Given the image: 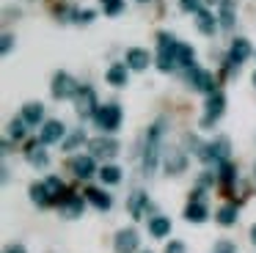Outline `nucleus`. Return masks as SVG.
I'll return each mask as SVG.
<instances>
[{
    "mask_svg": "<svg viewBox=\"0 0 256 253\" xmlns=\"http://www.w3.org/2000/svg\"><path fill=\"white\" fill-rule=\"evenodd\" d=\"M166 132H168V118L166 116H157L149 124L146 138H144V152H140V174L144 176H152L157 170V165L162 162V152H166L162 140H166Z\"/></svg>",
    "mask_w": 256,
    "mask_h": 253,
    "instance_id": "obj_1",
    "label": "nucleus"
},
{
    "mask_svg": "<svg viewBox=\"0 0 256 253\" xmlns=\"http://www.w3.org/2000/svg\"><path fill=\"white\" fill-rule=\"evenodd\" d=\"M176 50H179V38L174 36V33H168V30L157 33V58H154V64H157V69H160L162 74L179 69Z\"/></svg>",
    "mask_w": 256,
    "mask_h": 253,
    "instance_id": "obj_2",
    "label": "nucleus"
},
{
    "mask_svg": "<svg viewBox=\"0 0 256 253\" xmlns=\"http://www.w3.org/2000/svg\"><path fill=\"white\" fill-rule=\"evenodd\" d=\"M122 124H124V110L118 102H105V104H100V110L94 113V126L100 132H105V135L118 132Z\"/></svg>",
    "mask_w": 256,
    "mask_h": 253,
    "instance_id": "obj_3",
    "label": "nucleus"
},
{
    "mask_svg": "<svg viewBox=\"0 0 256 253\" xmlns=\"http://www.w3.org/2000/svg\"><path fill=\"white\" fill-rule=\"evenodd\" d=\"M198 160L204 165H220V162H226V160H232V140H228L226 135H218V138H212V140H206L204 143V148H201V154H198Z\"/></svg>",
    "mask_w": 256,
    "mask_h": 253,
    "instance_id": "obj_4",
    "label": "nucleus"
},
{
    "mask_svg": "<svg viewBox=\"0 0 256 253\" xmlns=\"http://www.w3.org/2000/svg\"><path fill=\"white\" fill-rule=\"evenodd\" d=\"M223 113H226V94L218 88V91L206 94V102H204V116L198 118V126L201 130H212V126L218 124V121L223 118Z\"/></svg>",
    "mask_w": 256,
    "mask_h": 253,
    "instance_id": "obj_5",
    "label": "nucleus"
},
{
    "mask_svg": "<svg viewBox=\"0 0 256 253\" xmlns=\"http://www.w3.org/2000/svg\"><path fill=\"white\" fill-rule=\"evenodd\" d=\"M78 91H80V82L74 80L69 72H56L52 74V80H50V94H52V99H58V102H64V99H74L78 96Z\"/></svg>",
    "mask_w": 256,
    "mask_h": 253,
    "instance_id": "obj_6",
    "label": "nucleus"
},
{
    "mask_svg": "<svg viewBox=\"0 0 256 253\" xmlns=\"http://www.w3.org/2000/svg\"><path fill=\"white\" fill-rule=\"evenodd\" d=\"M74 102V113L80 116L83 121H94V113L100 110V99H96V91L91 86H80L78 96L72 99Z\"/></svg>",
    "mask_w": 256,
    "mask_h": 253,
    "instance_id": "obj_7",
    "label": "nucleus"
},
{
    "mask_svg": "<svg viewBox=\"0 0 256 253\" xmlns=\"http://www.w3.org/2000/svg\"><path fill=\"white\" fill-rule=\"evenodd\" d=\"M184 80H188L190 88H196V91H201V94L218 91V82H215V77H212V72L201 69L198 64H193V66H188V69H184Z\"/></svg>",
    "mask_w": 256,
    "mask_h": 253,
    "instance_id": "obj_8",
    "label": "nucleus"
},
{
    "mask_svg": "<svg viewBox=\"0 0 256 253\" xmlns=\"http://www.w3.org/2000/svg\"><path fill=\"white\" fill-rule=\"evenodd\" d=\"M118 152H122V143L113 135H100L88 140V154L94 160H113V157H118Z\"/></svg>",
    "mask_w": 256,
    "mask_h": 253,
    "instance_id": "obj_9",
    "label": "nucleus"
},
{
    "mask_svg": "<svg viewBox=\"0 0 256 253\" xmlns=\"http://www.w3.org/2000/svg\"><path fill=\"white\" fill-rule=\"evenodd\" d=\"M188 152L179 146H168L166 152H162V170H166V176H182L184 170H188Z\"/></svg>",
    "mask_w": 256,
    "mask_h": 253,
    "instance_id": "obj_10",
    "label": "nucleus"
},
{
    "mask_svg": "<svg viewBox=\"0 0 256 253\" xmlns=\"http://www.w3.org/2000/svg\"><path fill=\"white\" fill-rule=\"evenodd\" d=\"M86 196H78V192H66V196L58 201V214L64 220H80L86 212Z\"/></svg>",
    "mask_w": 256,
    "mask_h": 253,
    "instance_id": "obj_11",
    "label": "nucleus"
},
{
    "mask_svg": "<svg viewBox=\"0 0 256 253\" xmlns=\"http://www.w3.org/2000/svg\"><path fill=\"white\" fill-rule=\"evenodd\" d=\"M138 248H140V234L132 228V226L118 228L116 234H113V250L116 253H135Z\"/></svg>",
    "mask_w": 256,
    "mask_h": 253,
    "instance_id": "obj_12",
    "label": "nucleus"
},
{
    "mask_svg": "<svg viewBox=\"0 0 256 253\" xmlns=\"http://www.w3.org/2000/svg\"><path fill=\"white\" fill-rule=\"evenodd\" d=\"M69 170L83 182H88L91 176L100 174V170H96V160L91 157V154H74V157L69 160Z\"/></svg>",
    "mask_w": 256,
    "mask_h": 253,
    "instance_id": "obj_13",
    "label": "nucleus"
},
{
    "mask_svg": "<svg viewBox=\"0 0 256 253\" xmlns=\"http://www.w3.org/2000/svg\"><path fill=\"white\" fill-rule=\"evenodd\" d=\"M152 201H149V192L146 190H132L130 192V198H127V212H130V218L132 220H140V218H146V212H152Z\"/></svg>",
    "mask_w": 256,
    "mask_h": 253,
    "instance_id": "obj_14",
    "label": "nucleus"
},
{
    "mask_svg": "<svg viewBox=\"0 0 256 253\" xmlns=\"http://www.w3.org/2000/svg\"><path fill=\"white\" fill-rule=\"evenodd\" d=\"M254 55V47H250V42L248 38H242V36H237V38H232V44H228V55H226V60L237 69V66H242L245 60Z\"/></svg>",
    "mask_w": 256,
    "mask_h": 253,
    "instance_id": "obj_15",
    "label": "nucleus"
},
{
    "mask_svg": "<svg viewBox=\"0 0 256 253\" xmlns=\"http://www.w3.org/2000/svg\"><path fill=\"white\" fill-rule=\"evenodd\" d=\"M25 160H28L34 168H47V165H50V154H47V146L42 143V138L25 143Z\"/></svg>",
    "mask_w": 256,
    "mask_h": 253,
    "instance_id": "obj_16",
    "label": "nucleus"
},
{
    "mask_svg": "<svg viewBox=\"0 0 256 253\" xmlns=\"http://www.w3.org/2000/svg\"><path fill=\"white\" fill-rule=\"evenodd\" d=\"M42 143L44 146H56V143H64V138H66V126H64V121L58 118H50L42 124V132H39Z\"/></svg>",
    "mask_w": 256,
    "mask_h": 253,
    "instance_id": "obj_17",
    "label": "nucleus"
},
{
    "mask_svg": "<svg viewBox=\"0 0 256 253\" xmlns=\"http://www.w3.org/2000/svg\"><path fill=\"white\" fill-rule=\"evenodd\" d=\"M83 196H86V201H88L94 209H100V212H110V206H113V196H110V192L100 190V187H86Z\"/></svg>",
    "mask_w": 256,
    "mask_h": 253,
    "instance_id": "obj_18",
    "label": "nucleus"
},
{
    "mask_svg": "<svg viewBox=\"0 0 256 253\" xmlns=\"http://www.w3.org/2000/svg\"><path fill=\"white\" fill-rule=\"evenodd\" d=\"M218 22H220L223 30H234V25H237V3L234 0L218 3Z\"/></svg>",
    "mask_w": 256,
    "mask_h": 253,
    "instance_id": "obj_19",
    "label": "nucleus"
},
{
    "mask_svg": "<svg viewBox=\"0 0 256 253\" xmlns=\"http://www.w3.org/2000/svg\"><path fill=\"white\" fill-rule=\"evenodd\" d=\"M218 28H220V22H218V16L212 14L210 8H201L198 14H196V30H198L201 36H215Z\"/></svg>",
    "mask_w": 256,
    "mask_h": 253,
    "instance_id": "obj_20",
    "label": "nucleus"
},
{
    "mask_svg": "<svg viewBox=\"0 0 256 253\" xmlns=\"http://www.w3.org/2000/svg\"><path fill=\"white\" fill-rule=\"evenodd\" d=\"M105 80H108V86H113V88H124V86L130 82V66H127V64H113V66H108Z\"/></svg>",
    "mask_w": 256,
    "mask_h": 253,
    "instance_id": "obj_21",
    "label": "nucleus"
},
{
    "mask_svg": "<svg viewBox=\"0 0 256 253\" xmlns=\"http://www.w3.org/2000/svg\"><path fill=\"white\" fill-rule=\"evenodd\" d=\"M182 214L188 223H206L210 220V206H206V201H188Z\"/></svg>",
    "mask_w": 256,
    "mask_h": 253,
    "instance_id": "obj_22",
    "label": "nucleus"
},
{
    "mask_svg": "<svg viewBox=\"0 0 256 253\" xmlns=\"http://www.w3.org/2000/svg\"><path fill=\"white\" fill-rule=\"evenodd\" d=\"M149 64H152V55L146 52L144 47H130L127 50V66L132 72H146Z\"/></svg>",
    "mask_w": 256,
    "mask_h": 253,
    "instance_id": "obj_23",
    "label": "nucleus"
},
{
    "mask_svg": "<svg viewBox=\"0 0 256 253\" xmlns=\"http://www.w3.org/2000/svg\"><path fill=\"white\" fill-rule=\"evenodd\" d=\"M146 228H149V234L154 236V240H166V236L171 234V218H166V214H152Z\"/></svg>",
    "mask_w": 256,
    "mask_h": 253,
    "instance_id": "obj_24",
    "label": "nucleus"
},
{
    "mask_svg": "<svg viewBox=\"0 0 256 253\" xmlns=\"http://www.w3.org/2000/svg\"><path fill=\"white\" fill-rule=\"evenodd\" d=\"M20 116L25 118V124H28V126L44 124V104H42V102H25L22 110H20Z\"/></svg>",
    "mask_w": 256,
    "mask_h": 253,
    "instance_id": "obj_25",
    "label": "nucleus"
},
{
    "mask_svg": "<svg viewBox=\"0 0 256 253\" xmlns=\"http://www.w3.org/2000/svg\"><path fill=\"white\" fill-rule=\"evenodd\" d=\"M28 198H30V201H34L39 209H50L52 204H56V201L50 198V192H47L44 182H34V184L28 187Z\"/></svg>",
    "mask_w": 256,
    "mask_h": 253,
    "instance_id": "obj_26",
    "label": "nucleus"
},
{
    "mask_svg": "<svg viewBox=\"0 0 256 253\" xmlns=\"http://www.w3.org/2000/svg\"><path fill=\"white\" fill-rule=\"evenodd\" d=\"M218 182H220L226 190H232L234 184H237V165L232 162V160H226V162H220L218 165Z\"/></svg>",
    "mask_w": 256,
    "mask_h": 253,
    "instance_id": "obj_27",
    "label": "nucleus"
},
{
    "mask_svg": "<svg viewBox=\"0 0 256 253\" xmlns=\"http://www.w3.org/2000/svg\"><path fill=\"white\" fill-rule=\"evenodd\" d=\"M237 218H240V204H234V201L232 204H223V206L215 212V220L220 226H234V223H237Z\"/></svg>",
    "mask_w": 256,
    "mask_h": 253,
    "instance_id": "obj_28",
    "label": "nucleus"
},
{
    "mask_svg": "<svg viewBox=\"0 0 256 253\" xmlns=\"http://www.w3.org/2000/svg\"><path fill=\"white\" fill-rule=\"evenodd\" d=\"M83 143H88V138H86V130H83V126H80V130L69 132V135L64 138L61 148H64V152H66V154H72L74 148H80V146H83Z\"/></svg>",
    "mask_w": 256,
    "mask_h": 253,
    "instance_id": "obj_29",
    "label": "nucleus"
},
{
    "mask_svg": "<svg viewBox=\"0 0 256 253\" xmlns=\"http://www.w3.org/2000/svg\"><path fill=\"white\" fill-rule=\"evenodd\" d=\"M100 182L102 184H118V182H122V176H124V170L118 168V165H113V162H108V165H102L100 168Z\"/></svg>",
    "mask_w": 256,
    "mask_h": 253,
    "instance_id": "obj_30",
    "label": "nucleus"
},
{
    "mask_svg": "<svg viewBox=\"0 0 256 253\" xmlns=\"http://www.w3.org/2000/svg\"><path fill=\"white\" fill-rule=\"evenodd\" d=\"M44 187H47V192H50V198H52L56 204L69 192V190H66V184H64V182L58 179V176H47V179H44Z\"/></svg>",
    "mask_w": 256,
    "mask_h": 253,
    "instance_id": "obj_31",
    "label": "nucleus"
},
{
    "mask_svg": "<svg viewBox=\"0 0 256 253\" xmlns=\"http://www.w3.org/2000/svg\"><path fill=\"white\" fill-rule=\"evenodd\" d=\"M176 60H179V66H182V69H188V66H193V64H196V50H193V44H184V42H179Z\"/></svg>",
    "mask_w": 256,
    "mask_h": 253,
    "instance_id": "obj_32",
    "label": "nucleus"
},
{
    "mask_svg": "<svg viewBox=\"0 0 256 253\" xmlns=\"http://www.w3.org/2000/svg\"><path fill=\"white\" fill-rule=\"evenodd\" d=\"M25 132H28V124H25V118H22V116H17V118H12V121H8V138H12L14 143H17V140H22V138H25Z\"/></svg>",
    "mask_w": 256,
    "mask_h": 253,
    "instance_id": "obj_33",
    "label": "nucleus"
},
{
    "mask_svg": "<svg viewBox=\"0 0 256 253\" xmlns=\"http://www.w3.org/2000/svg\"><path fill=\"white\" fill-rule=\"evenodd\" d=\"M215 182H218V170H201L198 179H196V187H201V190H212Z\"/></svg>",
    "mask_w": 256,
    "mask_h": 253,
    "instance_id": "obj_34",
    "label": "nucleus"
},
{
    "mask_svg": "<svg viewBox=\"0 0 256 253\" xmlns=\"http://www.w3.org/2000/svg\"><path fill=\"white\" fill-rule=\"evenodd\" d=\"M204 143L206 140H201L198 135H190V132H188V135H184V152H190V154H196V157H198L201 148H204Z\"/></svg>",
    "mask_w": 256,
    "mask_h": 253,
    "instance_id": "obj_35",
    "label": "nucleus"
},
{
    "mask_svg": "<svg viewBox=\"0 0 256 253\" xmlns=\"http://www.w3.org/2000/svg\"><path fill=\"white\" fill-rule=\"evenodd\" d=\"M100 3H102V11L108 16H118L124 11V0H100Z\"/></svg>",
    "mask_w": 256,
    "mask_h": 253,
    "instance_id": "obj_36",
    "label": "nucleus"
},
{
    "mask_svg": "<svg viewBox=\"0 0 256 253\" xmlns=\"http://www.w3.org/2000/svg\"><path fill=\"white\" fill-rule=\"evenodd\" d=\"M96 20L94 8H78V16H74V25H91Z\"/></svg>",
    "mask_w": 256,
    "mask_h": 253,
    "instance_id": "obj_37",
    "label": "nucleus"
},
{
    "mask_svg": "<svg viewBox=\"0 0 256 253\" xmlns=\"http://www.w3.org/2000/svg\"><path fill=\"white\" fill-rule=\"evenodd\" d=\"M206 0H179V8L188 11V14H198L201 8H204Z\"/></svg>",
    "mask_w": 256,
    "mask_h": 253,
    "instance_id": "obj_38",
    "label": "nucleus"
},
{
    "mask_svg": "<svg viewBox=\"0 0 256 253\" xmlns=\"http://www.w3.org/2000/svg\"><path fill=\"white\" fill-rule=\"evenodd\" d=\"M14 44H17V38H14V33H3V38H0V52H3V55H12Z\"/></svg>",
    "mask_w": 256,
    "mask_h": 253,
    "instance_id": "obj_39",
    "label": "nucleus"
},
{
    "mask_svg": "<svg viewBox=\"0 0 256 253\" xmlns=\"http://www.w3.org/2000/svg\"><path fill=\"white\" fill-rule=\"evenodd\" d=\"M212 253H237V245H234L232 240H218L215 248H212Z\"/></svg>",
    "mask_w": 256,
    "mask_h": 253,
    "instance_id": "obj_40",
    "label": "nucleus"
},
{
    "mask_svg": "<svg viewBox=\"0 0 256 253\" xmlns=\"http://www.w3.org/2000/svg\"><path fill=\"white\" fill-rule=\"evenodd\" d=\"M162 253H188V245H184L182 240H168V245Z\"/></svg>",
    "mask_w": 256,
    "mask_h": 253,
    "instance_id": "obj_41",
    "label": "nucleus"
},
{
    "mask_svg": "<svg viewBox=\"0 0 256 253\" xmlns=\"http://www.w3.org/2000/svg\"><path fill=\"white\" fill-rule=\"evenodd\" d=\"M3 253H28V248L20 245V242H14V245H6V248H3Z\"/></svg>",
    "mask_w": 256,
    "mask_h": 253,
    "instance_id": "obj_42",
    "label": "nucleus"
},
{
    "mask_svg": "<svg viewBox=\"0 0 256 253\" xmlns=\"http://www.w3.org/2000/svg\"><path fill=\"white\" fill-rule=\"evenodd\" d=\"M12 154V138H3V157Z\"/></svg>",
    "mask_w": 256,
    "mask_h": 253,
    "instance_id": "obj_43",
    "label": "nucleus"
},
{
    "mask_svg": "<svg viewBox=\"0 0 256 253\" xmlns=\"http://www.w3.org/2000/svg\"><path fill=\"white\" fill-rule=\"evenodd\" d=\"M8 179H12V170H8V165H3V184H8Z\"/></svg>",
    "mask_w": 256,
    "mask_h": 253,
    "instance_id": "obj_44",
    "label": "nucleus"
},
{
    "mask_svg": "<svg viewBox=\"0 0 256 253\" xmlns=\"http://www.w3.org/2000/svg\"><path fill=\"white\" fill-rule=\"evenodd\" d=\"M250 242H254V245H256V223L250 226Z\"/></svg>",
    "mask_w": 256,
    "mask_h": 253,
    "instance_id": "obj_45",
    "label": "nucleus"
},
{
    "mask_svg": "<svg viewBox=\"0 0 256 253\" xmlns=\"http://www.w3.org/2000/svg\"><path fill=\"white\" fill-rule=\"evenodd\" d=\"M135 3H149V0H135Z\"/></svg>",
    "mask_w": 256,
    "mask_h": 253,
    "instance_id": "obj_46",
    "label": "nucleus"
},
{
    "mask_svg": "<svg viewBox=\"0 0 256 253\" xmlns=\"http://www.w3.org/2000/svg\"><path fill=\"white\" fill-rule=\"evenodd\" d=\"M254 88H256V72H254Z\"/></svg>",
    "mask_w": 256,
    "mask_h": 253,
    "instance_id": "obj_47",
    "label": "nucleus"
},
{
    "mask_svg": "<svg viewBox=\"0 0 256 253\" xmlns=\"http://www.w3.org/2000/svg\"><path fill=\"white\" fill-rule=\"evenodd\" d=\"M254 179H256V165H254Z\"/></svg>",
    "mask_w": 256,
    "mask_h": 253,
    "instance_id": "obj_48",
    "label": "nucleus"
},
{
    "mask_svg": "<svg viewBox=\"0 0 256 253\" xmlns=\"http://www.w3.org/2000/svg\"><path fill=\"white\" fill-rule=\"evenodd\" d=\"M140 253H152V250H140Z\"/></svg>",
    "mask_w": 256,
    "mask_h": 253,
    "instance_id": "obj_49",
    "label": "nucleus"
},
{
    "mask_svg": "<svg viewBox=\"0 0 256 253\" xmlns=\"http://www.w3.org/2000/svg\"><path fill=\"white\" fill-rule=\"evenodd\" d=\"M28 3H34V0H28Z\"/></svg>",
    "mask_w": 256,
    "mask_h": 253,
    "instance_id": "obj_50",
    "label": "nucleus"
}]
</instances>
